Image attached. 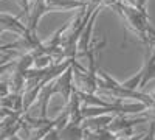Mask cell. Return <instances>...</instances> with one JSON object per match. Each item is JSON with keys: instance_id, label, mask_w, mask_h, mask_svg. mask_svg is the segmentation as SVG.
Returning <instances> with one entry per match:
<instances>
[{"instance_id": "1", "label": "cell", "mask_w": 155, "mask_h": 140, "mask_svg": "<svg viewBox=\"0 0 155 140\" xmlns=\"http://www.w3.org/2000/svg\"><path fill=\"white\" fill-rule=\"evenodd\" d=\"M74 90H76V87H74V78H73V67L70 66L61 76H58L53 81V92L54 95L61 94L64 98V103H67Z\"/></svg>"}, {"instance_id": "2", "label": "cell", "mask_w": 155, "mask_h": 140, "mask_svg": "<svg viewBox=\"0 0 155 140\" xmlns=\"http://www.w3.org/2000/svg\"><path fill=\"white\" fill-rule=\"evenodd\" d=\"M115 115L116 114H101V115L88 117L82 121V128H84V131H90V132H98L101 129H107L112 120L115 118Z\"/></svg>"}, {"instance_id": "3", "label": "cell", "mask_w": 155, "mask_h": 140, "mask_svg": "<svg viewBox=\"0 0 155 140\" xmlns=\"http://www.w3.org/2000/svg\"><path fill=\"white\" fill-rule=\"evenodd\" d=\"M0 30L11 31L22 37L27 33V25H23L17 17L8 14V12H0Z\"/></svg>"}, {"instance_id": "4", "label": "cell", "mask_w": 155, "mask_h": 140, "mask_svg": "<svg viewBox=\"0 0 155 140\" xmlns=\"http://www.w3.org/2000/svg\"><path fill=\"white\" fill-rule=\"evenodd\" d=\"M0 106H3L12 112H23V94H16V92H9L8 95L0 98Z\"/></svg>"}, {"instance_id": "5", "label": "cell", "mask_w": 155, "mask_h": 140, "mask_svg": "<svg viewBox=\"0 0 155 140\" xmlns=\"http://www.w3.org/2000/svg\"><path fill=\"white\" fill-rule=\"evenodd\" d=\"M84 135L82 125L78 123H67L64 128L59 129V138L61 140H81Z\"/></svg>"}]
</instances>
